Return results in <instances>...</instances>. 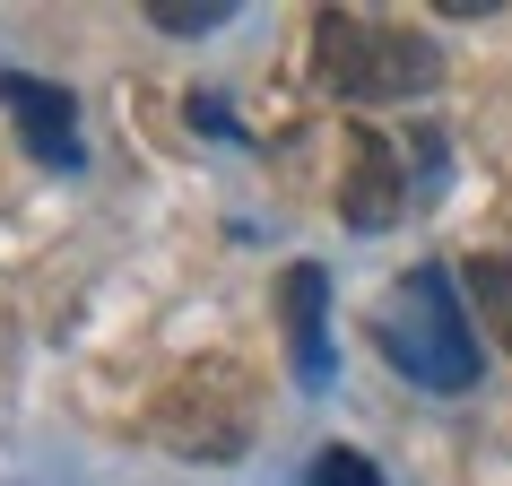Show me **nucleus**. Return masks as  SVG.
Segmentation results:
<instances>
[{
    "label": "nucleus",
    "mask_w": 512,
    "mask_h": 486,
    "mask_svg": "<svg viewBox=\"0 0 512 486\" xmlns=\"http://www.w3.org/2000/svg\"><path fill=\"white\" fill-rule=\"evenodd\" d=\"M252 417H261V400H252L243 365L209 356V365H183V374L157 391L148 434H157L165 452H183V460H235L243 443H252Z\"/></svg>",
    "instance_id": "7ed1b4c3"
},
{
    "label": "nucleus",
    "mask_w": 512,
    "mask_h": 486,
    "mask_svg": "<svg viewBox=\"0 0 512 486\" xmlns=\"http://www.w3.org/2000/svg\"><path fill=\"white\" fill-rule=\"evenodd\" d=\"M191 122H200V131H235V122H226V105H217V96H191Z\"/></svg>",
    "instance_id": "9d476101"
},
{
    "label": "nucleus",
    "mask_w": 512,
    "mask_h": 486,
    "mask_svg": "<svg viewBox=\"0 0 512 486\" xmlns=\"http://www.w3.org/2000/svg\"><path fill=\"white\" fill-rule=\"evenodd\" d=\"M278 322H287V356H296L304 391H330V270L296 261L278 278Z\"/></svg>",
    "instance_id": "423d86ee"
},
{
    "label": "nucleus",
    "mask_w": 512,
    "mask_h": 486,
    "mask_svg": "<svg viewBox=\"0 0 512 486\" xmlns=\"http://www.w3.org/2000/svg\"><path fill=\"white\" fill-rule=\"evenodd\" d=\"M0 113L18 122L35 165H53V174H79V105H70V87L53 79H27V70H0Z\"/></svg>",
    "instance_id": "39448f33"
},
{
    "label": "nucleus",
    "mask_w": 512,
    "mask_h": 486,
    "mask_svg": "<svg viewBox=\"0 0 512 486\" xmlns=\"http://www.w3.org/2000/svg\"><path fill=\"white\" fill-rule=\"evenodd\" d=\"M460 296H469V322L495 330V348L512 356V261L504 252H478V261L460 270Z\"/></svg>",
    "instance_id": "0eeeda50"
},
{
    "label": "nucleus",
    "mask_w": 512,
    "mask_h": 486,
    "mask_svg": "<svg viewBox=\"0 0 512 486\" xmlns=\"http://www.w3.org/2000/svg\"><path fill=\"white\" fill-rule=\"evenodd\" d=\"M304 486H382V469L365 452H348V443H330V452L304 469Z\"/></svg>",
    "instance_id": "1a4fd4ad"
},
{
    "label": "nucleus",
    "mask_w": 512,
    "mask_h": 486,
    "mask_svg": "<svg viewBox=\"0 0 512 486\" xmlns=\"http://www.w3.org/2000/svg\"><path fill=\"white\" fill-rule=\"evenodd\" d=\"M235 18V0H148V27L165 35H217Z\"/></svg>",
    "instance_id": "6e6552de"
},
{
    "label": "nucleus",
    "mask_w": 512,
    "mask_h": 486,
    "mask_svg": "<svg viewBox=\"0 0 512 486\" xmlns=\"http://www.w3.org/2000/svg\"><path fill=\"white\" fill-rule=\"evenodd\" d=\"M400 209H408V165H400V148H391L374 122H356V131H348V165H339V217H348L356 235H382Z\"/></svg>",
    "instance_id": "20e7f679"
},
{
    "label": "nucleus",
    "mask_w": 512,
    "mask_h": 486,
    "mask_svg": "<svg viewBox=\"0 0 512 486\" xmlns=\"http://www.w3.org/2000/svg\"><path fill=\"white\" fill-rule=\"evenodd\" d=\"M434 44L417 27H391V18H365V9H322L313 18V79L339 96V105H408L434 87Z\"/></svg>",
    "instance_id": "f257e3e1"
},
{
    "label": "nucleus",
    "mask_w": 512,
    "mask_h": 486,
    "mask_svg": "<svg viewBox=\"0 0 512 486\" xmlns=\"http://www.w3.org/2000/svg\"><path fill=\"white\" fill-rule=\"evenodd\" d=\"M382 356L400 365L417 391H469L478 382V322L460 304L452 270H408L382 296Z\"/></svg>",
    "instance_id": "f03ea898"
}]
</instances>
